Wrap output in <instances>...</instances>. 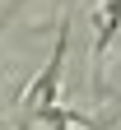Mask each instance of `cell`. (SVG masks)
Wrapping results in <instances>:
<instances>
[{"label": "cell", "mask_w": 121, "mask_h": 130, "mask_svg": "<svg viewBox=\"0 0 121 130\" xmlns=\"http://www.w3.org/2000/svg\"><path fill=\"white\" fill-rule=\"evenodd\" d=\"M61 65H65V28L56 32V51H51L47 70L33 79L28 93H23V111H28V116H42V111L56 107V93H61Z\"/></svg>", "instance_id": "obj_1"}, {"label": "cell", "mask_w": 121, "mask_h": 130, "mask_svg": "<svg viewBox=\"0 0 121 130\" xmlns=\"http://www.w3.org/2000/svg\"><path fill=\"white\" fill-rule=\"evenodd\" d=\"M19 130H33V125H19Z\"/></svg>", "instance_id": "obj_3"}, {"label": "cell", "mask_w": 121, "mask_h": 130, "mask_svg": "<svg viewBox=\"0 0 121 130\" xmlns=\"http://www.w3.org/2000/svg\"><path fill=\"white\" fill-rule=\"evenodd\" d=\"M121 32V0H102L98 5V51L107 46V37Z\"/></svg>", "instance_id": "obj_2"}, {"label": "cell", "mask_w": 121, "mask_h": 130, "mask_svg": "<svg viewBox=\"0 0 121 130\" xmlns=\"http://www.w3.org/2000/svg\"><path fill=\"white\" fill-rule=\"evenodd\" d=\"M70 130H84V125H70Z\"/></svg>", "instance_id": "obj_4"}]
</instances>
